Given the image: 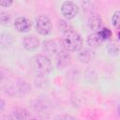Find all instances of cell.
<instances>
[{"instance_id":"7","label":"cell","mask_w":120,"mask_h":120,"mask_svg":"<svg viewBox=\"0 0 120 120\" xmlns=\"http://www.w3.org/2000/svg\"><path fill=\"white\" fill-rule=\"evenodd\" d=\"M14 27L19 33H26L31 28V22L26 17H19L14 22Z\"/></svg>"},{"instance_id":"6","label":"cell","mask_w":120,"mask_h":120,"mask_svg":"<svg viewBox=\"0 0 120 120\" xmlns=\"http://www.w3.org/2000/svg\"><path fill=\"white\" fill-rule=\"evenodd\" d=\"M55 64L59 69H64L71 64V56L68 51H61L55 56Z\"/></svg>"},{"instance_id":"19","label":"cell","mask_w":120,"mask_h":120,"mask_svg":"<svg viewBox=\"0 0 120 120\" xmlns=\"http://www.w3.org/2000/svg\"><path fill=\"white\" fill-rule=\"evenodd\" d=\"M117 112H118V114L120 115V104H119V106H118V109H117Z\"/></svg>"},{"instance_id":"9","label":"cell","mask_w":120,"mask_h":120,"mask_svg":"<svg viewBox=\"0 0 120 120\" xmlns=\"http://www.w3.org/2000/svg\"><path fill=\"white\" fill-rule=\"evenodd\" d=\"M103 41H104V39L102 38V37L98 31L89 35L87 38V44L92 48L99 47L103 43Z\"/></svg>"},{"instance_id":"8","label":"cell","mask_w":120,"mask_h":120,"mask_svg":"<svg viewBox=\"0 0 120 120\" xmlns=\"http://www.w3.org/2000/svg\"><path fill=\"white\" fill-rule=\"evenodd\" d=\"M22 44H23V48L26 51L32 52V51L37 50L39 47V40L36 36H33V35L25 36L23 38Z\"/></svg>"},{"instance_id":"20","label":"cell","mask_w":120,"mask_h":120,"mask_svg":"<svg viewBox=\"0 0 120 120\" xmlns=\"http://www.w3.org/2000/svg\"><path fill=\"white\" fill-rule=\"evenodd\" d=\"M118 37H119V38H120V32L118 33Z\"/></svg>"},{"instance_id":"11","label":"cell","mask_w":120,"mask_h":120,"mask_svg":"<svg viewBox=\"0 0 120 120\" xmlns=\"http://www.w3.org/2000/svg\"><path fill=\"white\" fill-rule=\"evenodd\" d=\"M94 56H95L94 52L91 50H88V49H84L83 51H82L78 54L79 60L81 62H83V63H88V62L92 61L94 59Z\"/></svg>"},{"instance_id":"2","label":"cell","mask_w":120,"mask_h":120,"mask_svg":"<svg viewBox=\"0 0 120 120\" xmlns=\"http://www.w3.org/2000/svg\"><path fill=\"white\" fill-rule=\"evenodd\" d=\"M63 48L68 52H78L82 48V37L72 29L64 33L61 39Z\"/></svg>"},{"instance_id":"5","label":"cell","mask_w":120,"mask_h":120,"mask_svg":"<svg viewBox=\"0 0 120 120\" xmlns=\"http://www.w3.org/2000/svg\"><path fill=\"white\" fill-rule=\"evenodd\" d=\"M63 47L61 40H47L43 42V51L47 52L50 55L57 54L59 52H61V48Z\"/></svg>"},{"instance_id":"13","label":"cell","mask_w":120,"mask_h":120,"mask_svg":"<svg viewBox=\"0 0 120 120\" xmlns=\"http://www.w3.org/2000/svg\"><path fill=\"white\" fill-rule=\"evenodd\" d=\"M112 25L116 29L120 30V10H116L113 13L112 17Z\"/></svg>"},{"instance_id":"18","label":"cell","mask_w":120,"mask_h":120,"mask_svg":"<svg viewBox=\"0 0 120 120\" xmlns=\"http://www.w3.org/2000/svg\"><path fill=\"white\" fill-rule=\"evenodd\" d=\"M4 106H5V102L3 99H1V109H0V112H3L4 110Z\"/></svg>"},{"instance_id":"4","label":"cell","mask_w":120,"mask_h":120,"mask_svg":"<svg viewBox=\"0 0 120 120\" xmlns=\"http://www.w3.org/2000/svg\"><path fill=\"white\" fill-rule=\"evenodd\" d=\"M61 13L67 20L75 18L79 13V7L72 1H65L61 6Z\"/></svg>"},{"instance_id":"1","label":"cell","mask_w":120,"mask_h":120,"mask_svg":"<svg viewBox=\"0 0 120 120\" xmlns=\"http://www.w3.org/2000/svg\"><path fill=\"white\" fill-rule=\"evenodd\" d=\"M30 68L36 74L45 75L52 70V64L47 56L36 54L30 59Z\"/></svg>"},{"instance_id":"10","label":"cell","mask_w":120,"mask_h":120,"mask_svg":"<svg viewBox=\"0 0 120 120\" xmlns=\"http://www.w3.org/2000/svg\"><path fill=\"white\" fill-rule=\"evenodd\" d=\"M101 25H102V21L98 14H93L89 18V27L92 30L98 31V30H100Z\"/></svg>"},{"instance_id":"14","label":"cell","mask_w":120,"mask_h":120,"mask_svg":"<svg viewBox=\"0 0 120 120\" xmlns=\"http://www.w3.org/2000/svg\"><path fill=\"white\" fill-rule=\"evenodd\" d=\"M58 27H59V29L63 33H66V32H68V31H69V30L72 29L71 28V25L68 22H67L66 21H64V20H60L58 22Z\"/></svg>"},{"instance_id":"12","label":"cell","mask_w":120,"mask_h":120,"mask_svg":"<svg viewBox=\"0 0 120 120\" xmlns=\"http://www.w3.org/2000/svg\"><path fill=\"white\" fill-rule=\"evenodd\" d=\"M29 117H30L29 113L24 109L18 108V109H15V111H13L11 112V118L12 119H27Z\"/></svg>"},{"instance_id":"17","label":"cell","mask_w":120,"mask_h":120,"mask_svg":"<svg viewBox=\"0 0 120 120\" xmlns=\"http://www.w3.org/2000/svg\"><path fill=\"white\" fill-rule=\"evenodd\" d=\"M12 3H13V0H0V5L1 7H4V8L10 7Z\"/></svg>"},{"instance_id":"3","label":"cell","mask_w":120,"mask_h":120,"mask_svg":"<svg viewBox=\"0 0 120 120\" xmlns=\"http://www.w3.org/2000/svg\"><path fill=\"white\" fill-rule=\"evenodd\" d=\"M36 29H37L38 33L42 36L49 35L52 29L51 20L45 15H41V16L38 17V19L36 21Z\"/></svg>"},{"instance_id":"15","label":"cell","mask_w":120,"mask_h":120,"mask_svg":"<svg viewBox=\"0 0 120 120\" xmlns=\"http://www.w3.org/2000/svg\"><path fill=\"white\" fill-rule=\"evenodd\" d=\"M0 19H1V22L3 25H8L11 20V17L8 13L7 12H1V15H0Z\"/></svg>"},{"instance_id":"16","label":"cell","mask_w":120,"mask_h":120,"mask_svg":"<svg viewBox=\"0 0 120 120\" xmlns=\"http://www.w3.org/2000/svg\"><path fill=\"white\" fill-rule=\"evenodd\" d=\"M98 32L100 33V35H101V37L104 40H107L112 37V31L109 28H102Z\"/></svg>"}]
</instances>
